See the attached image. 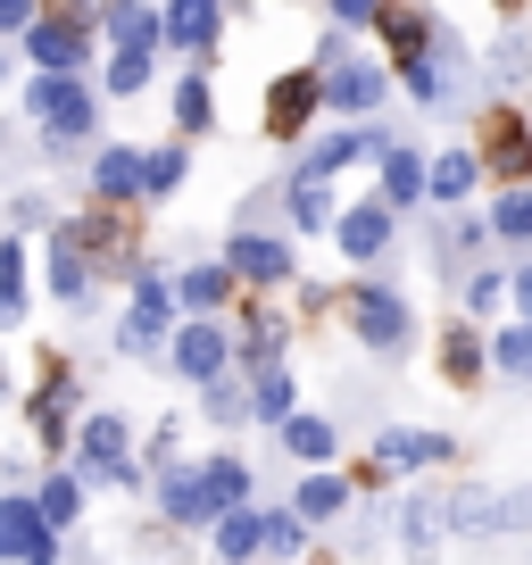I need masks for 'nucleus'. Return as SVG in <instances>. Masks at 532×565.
<instances>
[{
  "mask_svg": "<svg viewBox=\"0 0 532 565\" xmlns=\"http://www.w3.org/2000/svg\"><path fill=\"white\" fill-rule=\"evenodd\" d=\"M499 366H508V374H532V324H515V333L499 341Z\"/></svg>",
  "mask_w": 532,
  "mask_h": 565,
  "instance_id": "obj_35",
  "label": "nucleus"
},
{
  "mask_svg": "<svg viewBox=\"0 0 532 565\" xmlns=\"http://www.w3.org/2000/svg\"><path fill=\"white\" fill-rule=\"evenodd\" d=\"M225 358H233V341H225V324H183L175 333V374L183 383H209V374H225Z\"/></svg>",
  "mask_w": 532,
  "mask_h": 565,
  "instance_id": "obj_6",
  "label": "nucleus"
},
{
  "mask_svg": "<svg viewBox=\"0 0 532 565\" xmlns=\"http://www.w3.org/2000/svg\"><path fill=\"white\" fill-rule=\"evenodd\" d=\"M34 18V0H0V25H25Z\"/></svg>",
  "mask_w": 532,
  "mask_h": 565,
  "instance_id": "obj_41",
  "label": "nucleus"
},
{
  "mask_svg": "<svg viewBox=\"0 0 532 565\" xmlns=\"http://www.w3.org/2000/svg\"><path fill=\"white\" fill-rule=\"evenodd\" d=\"M225 266H233V275H249V282H284V275H291V249H284V242H266V233H242Z\"/></svg>",
  "mask_w": 532,
  "mask_h": 565,
  "instance_id": "obj_13",
  "label": "nucleus"
},
{
  "mask_svg": "<svg viewBox=\"0 0 532 565\" xmlns=\"http://www.w3.org/2000/svg\"><path fill=\"white\" fill-rule=\"evenodd\" d=\"M400 515H408V524H400V532H408V548H433V541H441V499H408V508H400Z\"/></svg>",
  "mask_w": 532,
  "mask_h": 565,
  "instance_id": "obj_26",
  "label": "nucleus"
},
{
  "mask_svg": "<svg viewBox=\"0 0 532 565\" xmlns=\"http://www.w3.org/2000/svg\"><path fill=\"white\" fill-rule=\"evenodd\" d=\"M317 100H324V75H284V84L266 92V134H300L308 117H317Z\"/></svg>",
  "mask_w": 532,
  "mask_h": 565,
  "instance_id": "obj_7",
  "label": "nucleus"
},
{
  "mask_svg": "<svg viewBox=\"0 0 532 565\" xmlns=\"http://www.w3.org/2000/svg\"><path fill=\"white\" fill-rule=\"evenodd\" d=\"M383 34L400 42V58H416V42H425V18H416V9H383Z\"/></svg>",
  "mask_w": 532,
  "mask_h": 565,
  "instance_id": "obj_33",
  "label": "nucleus"
},
{
  "mask_svg": "<svg viewBox=\"0 0 532 565\" xmlns=\"http://www.w3.org/2000/svg\"><path fill=\"white\" fill-rule=\"evenodd\" d=\"M350 324H358V341H366V350H408V333H416V317H408V300H400V291H358V300H350Z\"/></svg>",
  "mask_w": 532,
  "mask_h": 565,
  "instance_id": "obj_4",
  "label": "nucleus"
},
{
  "mask_svg": "<svg viewBox=\"0 0 532 565\" xmlns=\"http://www.w3.org/2000/svg\"><path fill=\"white\" fill-rule=\"evenodd\" d=\"M216 548H225V557L266 548V515H258V508H225V515H216Z\"/></svg>",
  "mask_w": 532,
  "mask_h": 565,
  "instance_id": "obj_19",
  "label": "nucleus"
},
{
  "mask_svg": "<svg viewBox=\"0 0 532 565\" xmlns=\"http://www.w3.org/2000/svg\"><path fill=\"white\" fill-rule=\"evenodd\" d=\"M51 515H42V499H0V557H51Z\"/></svg>",
  "mask_w": 532,
  "mask_h": 565,
  "instance_id": "obj_5",
  "label": "nucleus"
},
{
  "mask_svg": "<svg viewBox=\"0 0 532 565\" xmlns=\"http://www.w3.org/2000/svg\"><path fill=\"white\" fill-rule=\"evenodd\" d=\"M100 25L117 34V51H159V34H167V18H150L142 0H100Z\"/></svg>",
  "mask_w": 532,
  "mask_h": 565,
  "instance_id": "obj_10",
  "label": "nucleus"
},
{
  "mask_svg": "<svg viewBox=\"0 0 532 565\" xmlns=\"http://www.w3.org/2000/svg\"><path fill=\"white\" fill-rule=\"evenodd\" d=\"M183 183V150H150L142 159V192H175Z\"/></svg>",
  "mask_w": 532,
  "mask_h": 565,
  "instance_id": "obj_32",
  "label": "nucleus"
},
{
  "mask_svg": "<svg viewBox=\"0 0 532 565\" xmlns=\"http://www.w3.org/2000/svg\"><path fill=\"white\" fill-rule=\"evenodd\" d=\"M150 84V51H117L108 58V92H142Z\"/></svg>",
  "mask_w": 532,
  "mask_h": 565,
  "instance_id": "obj_31",
  "label": "nucleus"
},
{
  "mask_svg": "<svg viewBox=\"0 0 532 565\" xmlns=\"http://www.w3.org/2000/svg\"><path fill=\"white\" fill-rule=\"evenodd\" d=\"M291 216H300V225H333V200L317 192V175H300V183H291Z\"/></svg>",
  "mask_w": 532,
  "mask_h": 565,
  "instance_id": "obj_30",
  "label": "nucleus"
},
{
  "mask_svg": "<svg viewBox=\"0 0 532 565\" xmlns=\"http://www.w3.org/2000/svg\"><path fill=\"white\" fill-rule=\"evenodd\" d=\"M358 150H383V134H333V141H317V150H308V167H300V175H333V167H350Z\"/></svg>",
  "mask_w": 532,
  "mask_h": 565,
  "instance_id": "obj_21",
  "label": "nucleus"
},
{
  "mask_svg": "<svg viewBox=\"0 0 532 565\" xmlns=\"http://www.w3.org/2000/svg\"><path fill=\"white\" fill-rule=\"evenodd\" d=\"M383 242H391L383 209H350V216H341V249H350V258H383Z\"/></svg>",
  "mask_w": 532,
  "mask_h": 565,
  "instance_id": "obj_18",
  "label": "nucleus"
},
{
  "mask_svg": "<svg viewBox=\"0 0 532 565\" xmlns=\"http://www.w3.org/2000/svg\"><path fill=\"white\" fill-rule=\"evenodd\" d=\"M242 407H249L242 391H225V383H216V374H209V416H216V424H233V416H242Z\"/></svg>",
  "mask_w": 532,
  "mask_h": 565,
  "instance_id": "obj_40",
  "label": "nucleus"
},
{
  "mask_svg": "<svg viewBox=\"0 0 532 565\" xmlns=\"http://www.w3.org/2000/svg\"><path fill=\"white\" fill-rule=\"evenodd\" d=\"M515 300H524V317H532V266H524V275H515Z\"/></svg>",
  "mask_w": 532,
  "mask_h": 565,
  "instance_id": "obj_43",
  "label": "nucleus"
},
{
  "mask_svg": "<svg viewBox=\"0 0 532 565\" xmlns=\"http://www.w3.org/2000/svg\"><path fill=\"white\" fill-rule=\"evenodd\" d=\"M266 548H275V557L300 548V508H291V515H266Z\"/></svg>",
  "mask_w": 532,
  "mask_h": 565,
  "instance_id": "obj_36",
  "label": "nucleus"
},
{
  "mask_svg": "<svg viewBox=\"0 0 532 565\" xmlns=\"http://www.w3.org/2000/svg\"><path fill=\"white\" fill-rule=\"evenodd\" d=\"M324 100H333V108H350V117H366V108L383 100V75H374V67H358V58H324Z\"/></svg>",
  "mask_w": 532,
  "mask_h": 565,
  "instance_id": "obj_8",
  "label": "nucleus"
},
{
  "mask_svg": "<svg viewBox=\"0 0 532 565\" xmlns=\"http://www.w3.org/2000/svg\"><path fill=\"white\" fill-rule=\"evenodd\" d=\"M42 515H51V524H58V532H67V524H75V515H84V482H67V475H51V482H42Z\"/></svg>",
  "mask_w": 532,
  "mask_h": 565,
  "instance_id": "obj_25",
  "label": "nucleus"
},
{
  "mask_svg": "<svg viewBox=\"0 0 532 565\" xmlns=\"http://www.w3.org/2000/svg\"><path fill=\"white\" fill-rule=\"evenodd\" d=\"M25 108H34L42 125H51V141L92 134V100H84V84H75L67 67H42V75H34V92H25Z\"/></svg>",
  "mask_w": 532,
  "mask_h": 565,
  "instance_id": "obj_1",
  "label": "nucleus"
},
{
  "mask_svg": "<svg viewBox=\"0 0 532 565\" xmlns=\"http://www.w3.org/2000/svg\"><path fill=\"white\" fill-rule=\"evenodd\" d=\"M225 275H233V266H192V275L175 282L183 308H216V300H225Z\"/></svg>",
  "mask_w": 532,
  "mask_h": 565,
  "instance_id": "obj_28",
  "label": "nucleus"
},
{
  "mask_svg": "<svg viewBox=\"0 0 532 565\" xmlns=\"http://www.w3.org/2000/svg\"><path fill=\"white\" fill-rule=\"evenodd\" d=\"M92 192H100V200L142 192V150H100V159H92Z\"/></svg>",
  "mask_w": 532,
  "mask_h": 565,
  "instance_id": "obj_16",
  "label": "nucleus"
},
{
  "mask_svg": "<svg viewBox=\"0 0 532 565\" xmlns=\"http://www.w3.org/2000/svg\"><path fill=\"white\" fill-rule=\"evenodd\" d=\"M175 125H192V134L209 125V84H200V75H192V84H175Z\"/></svg>",
  "mask_w": 532,
  "mask_h": 565,
  "instance_id": "obj_34",
  "label": "nucleus"
},
{
  "mask_svg": "<svg viewBox=\"0 0 532 565\" xmlns=\"http://www.w3.org/2000/svg\"><path fill=\"white\" fill-rule=\"evenodd\" d=\"M284 449L308 458V466H324V458H333V424H324V416H284Z\"/></svg>",
  "mask_w": 532,
  "mask_h": 565,
  "instance_id": "obj_20",
  "label": "nucleus"
},
{
  "mask_svg": "<svg viewBox=\"0 0 532 565\" xmlns=\"http://www.w3.org/2000/svg\"><path fill=\"white\" fill-rule=\"evenodd\" d=\"M449 524L458 532H532V491H458Z\"/></svg>",
  "mask_w": 532,
  "mask_h": 565,
  "instance_id": "obj_3",
  "label": "nucleus"
},
{
  "mask_svg": "<svg viewBox=\"0 0 532 565\" xmlns=\"http://www.w3.org/2000/svg\"><path fill=\"white\" fill-rule=\"evenodd\" d=\"M167 42H175V51H209L216 42V0H167Z\"/></svg>",
  "mask_w": 532,
  "mask_h": 565,
  "instance_id": "obj_14",
  "label": "nucleus"
},
{
  "mask_svg": "<svg viewBox=\"0 0 532 565\" xmlns=\"http://www.w3.org/2000/svg\"><path fill=\"white\" fill-rule=\"evenodd\" d=\"M249 407H258L266 424H284V416H291V374H284V366H266L258 383H249Z\"/></svg>",
  "mask_w": 532,
  "mask_h": 565,
  "instance_id": "obj_24",
  "label": "nucleus"
},
{
  "mask_svg": "<svg viewBox=\"0 0 532 565\" xmlns=\"http://www.w3.org/2000/svg\"><path fill=\"white\" fill-rule=\"evenodd\" d=\"M383 0H333V18H374Z\"/></svg>",
  "mask_w": 532,
  "mask_h": 565,
  "instance_id": "obj_42",
  "label": "nucleus"
},
{
  "mask_svg": "<svg viewBox=\"0 0 532 565\" xmlns=\"http://www.w3.org/2000/svg\"><path fill=\"white\" fill-rule=\"evenodd\" d=\"M383 192L391 200H416V192H425V167H416L408 150H383Z\"/></svg>",
  "mask_w": 532,
  "mask_h": 565,
  "instance_id": "obj_29",
  "label": "nucleus"
},
{
  "mask_svg": "<svg viewBox=\"0 0 532 565\" xmlns=\"http://www.w3.org/2000/svg\"><path fill=\"white\" fill-rule=\"evenodd\" d=\"M482 366V350H475V333H449V374H458V383H466V374H475Z\"/></svg>",
  "mask_w": 532,
  "mask_h": 565,
  "instance_id": "obj_39",
  "label": "nucleus"
},
{
  "mask_svg": "<svg viewBox=\"0 0 532 565\" xmlns=\"http://www.w3.org/2000/svg\"><path fill=\"white\" fill-rule=\"evenodd\" d=\"M84 18H100L92 0H75L67 18H25V51H34V67H84Z\"/></svg>",
  "mask_w": 532,
  "mask_h": 565,
  "instance_id": "obj_2",
  "label": "nucleus"
},
{
  "mask_svg": "<svg viewBox=\"0 0 532 565\" xmlns=\"http://www.w3.org/2000/svg\"><path fill=\"white\" fill-rule=\"evenodd\" d=\"M75 449H84V466H92V475H108V482H134V466H125V416H92Z\"/></svg>",
  "mask_w": 532,
  "mask_h": 565,
  "instance_id": "obj_9",
  "label": "nucleus"
},
{
  "mask_svg": "<svg viewBox=\"0 0 532 565\" xmlns=\"http://www.w3.org/2000/svg\"><path fill=\"white\" fill-rule=\"evenodd\" d=\"M341 499H350V491H341V475H317V482H300V515H308V524L341 515Z\"/></svg>",
  "mask_w": 532,
  "mask_h": 565,
  "instance_id": "obj_27",
  "label": "nucleus"
},
{
  "mask_svg": "<svg viewBox=\"0 0 532 565\" xmlns=\"http://www.w3.org/2000/svg\"><path fill=\"white\" fill-rule=\"evenodd\" d=\"M167 524H216V499H209V475H167Z\"/></svg>",
  "mask_w": 532,
  "mask_h": 565,
  "instance_id": "obj_15",
  "label": "nucleus"
},
{
  "mask_svg": "<svg viewBox=\"0 0 532 565\" xmlns=\"http://www.w3.org/2000/svg\"><path fill=\"white\" fill-rule=\"evenodd\" d=\"M499 233H532V192H508V200H499Z\"/></svg>",
  "mask_w": 532,
  "mask_h": 565,
  "instance_id": "obj_37",
  "label": "nucleus"
},
{
  "mask_svg": "<svg viewBox=\"0 0 532 565\" xmlns=\"http://www.w3.org/2000/svg\"><path fill=\"white\" fill-rule=\"evenodd\" d=\"M84 282H92L84 233H58V242H51V291H58V300H84Z\"/></svg>",
  "mask_w": 532,
  "mask_h": 565,
  "instance_id": "obj_17",
  "label": "nucleus"
},
{
  "mask_svg": "<svg viewBox=\"0 0 532 565\" xmlns=\"http://www.w3.org/2000/svg\"><path fill=\"white\" fill-rule=\"evenodd\" d=\"M25 317V249L9 242L0 249V324H18Z\"/></svg>",
  "mask_w": 532,
  "mask_h": 565,
  "instance_id": "obj_22",
  "label": "nucleus"
},
{
  "mask_svg": "<svg viewBox=\"0 0 532 565\" xmlns=\"http://www.w3.org/2000/svg\"><path fill=\"white\" fill-rule=\"evenodd\" d=\"M167 317H175L167 282H159V275H142V291H134V317H125V350H150V341L167 333Z\"/></svg>",
  "mask_w": 532,
  "mask_h": 565,
  "instance_id": "obj_11",
  "label": "nucleus"
},
{
  "mask_svg": "<svg viewBox=\"0 0 532 565\" xmlns=\"http://www.w3.org/2000/svg\"><path fill=\"white\" fill-rule=\"evenodd\" d=\"M449 433H383V441H374V466H391V475H400V466H441L449 458Z\"/></svg>",
  "mask_w": 532,
  "mask_h": 565,
  "instance_id": "obj_12",
  "label": "nucleus"
},
{
  "mask_svg": "<svg viewBox=\"0 0 532 565\" xmlns=\"http://www.w3.org/2000/svg\"><path fill=\"white\" fill-rule=\"evenodd\" d=\"M499 167H508V175L524 167V125H515V117H499Z\"/></svg>",
  "mask_w": 532,
  "mask_h": 565,
  "instance_id": "obj_38",
  "label": "nucleus"
},
{
  "mask_svg": "<svg viewBox=\"0 0 532 565\" xmlns=\"http://www.w3.org/2000/svg\"><path fill=\"white\" fill-rule=\"evenodd\" d=\"M466 183H475V159H466V150H449V159L425 167V192L433 200H466Z\"/></svg>",
  "mask_w": 532,
  "mask_h": 565,
  "instance_id": "obj_23",
  "label": "nucleus"
}]
</instances>
